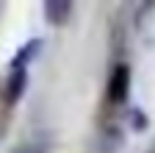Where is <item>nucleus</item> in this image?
<instances>
[{"mask_svg": "<svg viewBox=\"0 0 155 153\" xmlns=\"http://www.w3.org/2000/svg\"><path fill=\"white\" fill-rule=\"evenodd\" d=\"M127 92H130V67L125 61H119L108 75V100L111 103H125Z\"/></svg>", "mask_w": 155, "mask_h": 153, "instance_id": "nucleus-1", "label": "nucleus"}, {"mask_svg": "<svg viewBox=\"0 0 155 153\" xmlns=\"http://www.w3.org/2000/svg\"><path fill=\"white\" fill-rule=\"evenodd\" d=\"M25 86H28V70H25V67H11L8 78H6V86H3L6 103L14 106V103L25 95Z\"/></svg>", "mask_w": 155, "mask_h": 153, "instance_id": "nucleus-2", "label": "nucleus"}, {"mask_svg": "<svg viewBox=\"0 0 155 153\" xmlns=\"http://www.w3.org/2000/svg\"><path fill=\"white\" fill-rule=\"evenodd\" d=\"M72 14V0H45V17L50 25H67Z\"/></svg>", "mask_w": 155, "mask_h": 153, "instance_id": "nucleus-3", "label": "nucleus"}, {"mask_svg": "<svg viewBox=\"0 0 155 153\" xmlns=\"http://www.w3.org/2000/svg\"><path fill=\"white\" fill-rule=\"evenodd\" d=\"M39 45H42V42H39V39H31L22 50H19L17 56H14V61H11V67H25L28 70V61L33 59V56L39 53Z\"/></svg>", "mask_w": 155, "mask_h": 153, "instance_id": "nucleus-4", "label": "nucleus"}, {"mask_svg": "<svg viewBox=\"0 0 155 153\" xmlns=\"http://www.w3.org/2000/svg\"><path fill=\"white\" fill-rule=\"evenodd\" d=\"M130 125H133L136 131H144V128H147V117H144L141 109H130Z\"/></svg>", "mask_w": 155, "mask_h": 153, "instance_id": "nucleus-5", "label": "nucleus"}, {"mask_svg": "<svg viewBox=\"0 0 155 153\" xmlns=\"http://www.w3.org/2000/svg\"><path fill=\"white\" fill-rule=\"evenodd\" d=\"M11 153H45L39 145H33V142H25V145H17Z\"/></svg>", "mask_w": 155, "mask_h": 153, "instance_id": "nucleus-6", "label": "nucleus"}, {"mask_svg": "<svg viewBox=\"0 0 155 153\" xmlns=\"http://www.w3.org/2000/svg\"><path fill=\"white\" fill-rule=\"evenodd\" d=\"M147 153H155V150H147Z\"/></svg>", "mask_w": 155, "mask_h": 153, "instance_id": "nucleus-7", "label": "nucleus"}]
</instances>
